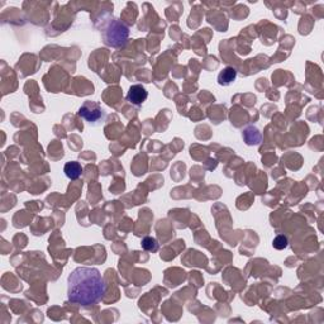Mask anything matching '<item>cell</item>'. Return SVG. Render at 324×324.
Listing matches in <instances>:
<instances>
[{
	"label": "cell",
	"instance_id": "cell-5",
	"mask_svg": "<svg viewBox=\"0 0 324 324\" xmlns=\"http://www.w3.org/2000/svg\"><path fill=\"white\" fill-rule=\"evenodd\" d=\"M237 79V70L234 67L227 66L224 67L218 75V84L222 86H228L236 81Z\"/></svg>",
	"mask_w": 324,
	"mask_h": 324
},
{
	"label": "cell",
	"instance_id": "cell-1",
	"mask_svg": "<svg viewBox=\"0 0 324 324\" xmlns=\"http://www.w3.org/2000/svg\"><path fill=\"white\" fill-rule=\"evenodd\" d=\"M105 291L107 284L98 268L77 267L67 279V298L81 306L96 304Z\"/></svg>",
	"mask_w": 324,
	"mask_h": 324
},
{
	"label": "cell",
	"instance_id": "cell-7",
	"mask_svg": "<svg viewBox=\"0 0 324 324\" xmlns=\"http://www.w3.org/2000/svg\"><path fill=\"white\" fill-rule=\"evenodd\" d=\"M243 138H245L247 145H258L260 141H261V134H260L257 128L248 127V128L245 129V132H243Z\"/></svg>",
	"mask_w": 324,
	"mask_h": 324
},
{
	"label": "cell",
	"instance_id": "cell-3",
	"mask_svg": "<svg viewBox=\"0 0 324 324\" xmlns=\"http://www.w3.org/2000/svg\"><path fill=\"white\" fill-rule=\"evenodd\" d=\"M80 118H82L84 120H86L88 123L93 124V126H96L99 123H101L105 118L104 109L101 108V105L96 101L88 100L85 101L84 104L80 107L79 112H77Z\"/></svg>",
	"mask_w": 324,
	"mask_h": 324
},
{
	"label": "cell",
	"instance_id": "cell-8",
	"mask_svg": "<svg viewBox=\"0 0 324 324\" xmlns=\"http://www.w3.org/2000/svg\"><path fill=\"white\" fill-rule=\"evenodd\" d=\"M142 248L145 251L152 252V253H156L160 248V245H158L157 239L153 238V237H145L142 239Z\"/></svg>",
	"mask_w": 324,
	"mask_h": 324
},
{
	"label": "cell",
	"instance_id": "cell-4",
	"mask_svg": "<svg viewBox=\"0 0 324 324\" xmlns=\"http://www.w3.org/2000/svg\"><path fill=\"white\" fill-rule=\"evenodd\" d=\"M148 96V93L143 85H132L129 88L128 94H127V100L133 105H142L146 101Z\"/></svg>",
	"mask_w": 324,
	"mask_h": 324
},
{
	"label": "cell",
	"instance_id": "cell-6",
	"mask_svg": "<svg viewBox=\"0 0 324 324\" xmlns=\"http://www.w3.org/2000/svg\"><path fill=\"white\" fill-rule=\"evenodd\" d=\"M63 172L67 179L77 180L82 175V166L77 161H70V162H66L63 167Z\"/></svg>",
	"mask_w": 324,
	"mask_h": 324
},
{
	"label": "cell",
	"instance_id": "cell-2",
	"mask_svg": "<svg viewBox=\"0 0 324 324\" xmlns=\"http://www.w3.org/2000/svg\"><path fill=\"white\" fill-rule=\"evenodd\" d=\"M129 28L128 25L124 24L119 19H113L108 23L103 32V39L104 43L109 47L122 48L128 42Z\"/></svg>",
	"mask_w": 324,
	"mask_h": 324
},
{
	"label": "cell",
	"instance_id": "cell-9",
	"mask_svg": "<svg viewBox=\"0 0 324 324\" xmlns=\"http://www.w3.org/2000/svg\"><path fill=\"white\" fill-rule=\"evenodd\" d=\"M287 243H289V241H287L286 237L280 234V236L275 237L272 246H274V248L276 249H285L287 247Z\"/></svg>",
	"mask_w": 324,
	"mask_h": 324
}]
</instances>
